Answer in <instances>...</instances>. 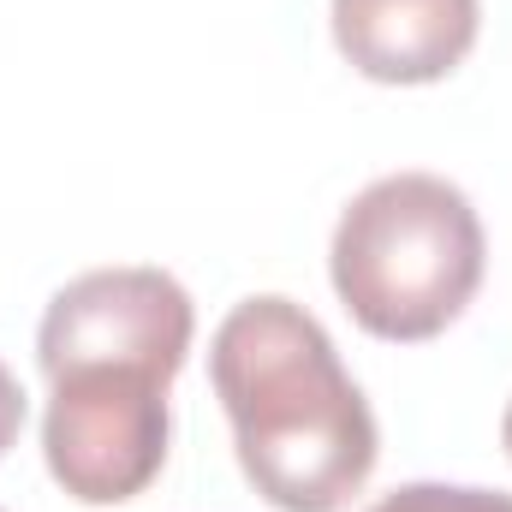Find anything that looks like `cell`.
<instances>
[{
    "mask_svg": "<svg viewBox=\"0 0 512 512\" xmlns=\"http://www.w3.org/2000/svg\"><path fill=\"white\" fill-rule=\"evenodd\" d=\"M501 447H507V459H512V399H507V417H501Z\"/></svg>",
    "mask_w": 512,
    "mask_h": 512,
    "instance_id": "8",
    "label": "cell"
},
{
    "mask_svg": "<svg viewBox=\"0 0 512 512\" xmlns=\"http://www.w3.org/2000/svg\"><path fill=\"white\" fill-rule=\"evenodd\" d=\"M167 387V376L137 364H78L48 376V477L84 507L137 501L167 465Z\"/></svg>",
    "mask_w": 512,
    "mask_h": 512,
    "instance_id": "3",
    "label": "cell"
},
{
    "mask_svg": "<svg viewBox=\"0 0 512 512\" xmlns=\"http://www.w3.org/2000/svg\"><path fill=\"white\" fill-rule=\"evenodd\" d=\"M18 429H24V387H18V376L0 364V459L12 453Z\"/></svg>",
    "mask_w": 512,
    "mask_h": 512,
    "instance_id": "7",
    "label": "cell"
},
{
    "mask_svg": "<svg viewBox=\"0 0 512 512\" xmlns=\"http://www.w3.org/2000/svg\"><path fill=\"white\" fill-rule=\"evenodd\" d=\"M209 382L233 423L239 471L280 512H340L376 471V411L346 376L328 328L262 292L209 340Z\"/></svg>",
    "mask_w": 512,
    "mask_h": 512,
    "instance_id": "1",
    "label": "cell"
},
{
    "mask_svg": "<svg viewBox=\"0 0 512 512\" xmlns=\"http://www.w3.org/2000/svg\"><path fill=\"white\" fill-rule=\"evenodd\" d=\"M191 334V292L167 268H90L48 298L36 328V364L42 376L78 364H137L173 382Z\"/></svg>",
    "mask_w": 512,
    "mask_h": 512,
    "instance_id": "4",
    "label": "cell"
},
{
    "mask_svg": "<svg viewBox=\"0 0 512 512\" xmlns=\"http://www.w3.org/2000/svg\"><path fill=\"white\" fill-rule=\"evenodd\" d=\"M489 268L471 197L441 173H387L364 185L328 245V274L352 322L376 340L417 346L465 316Z\"/></svg>",
    "mask_w": 512,
    "mask_h": 512,
    "instance_id": "2",
    "label": "cell"
},
{
    "mask_svg": "<svg viewBox=\"0 0 512 512\" xmlns=\"http://www.w3.org/2000/svg\"><path fill=\"white\" fill-rule=\"evenodd\" d=\"M370 512H512V495L501 489H459V483H405L382 495Z\"/></svg>",
    "mask_w": 512,
    "mask_h": 512,
    "instance_id": "6",
    "label": "cell"
},
{
    "mask_svg": "<svg viewBox=\"0 0 512 512\" xmlns=\"http://www.w3.org/2000/svg\"><path fill=\"white\" fill-rule=\"evenodd\" d=\"M340 54L376 84H441L483 30L477 0H334Z\"/></svg>",
    "mask_w": 512,
    "mask_h": 512,
    "instance_id": "5",
    "label": "cell"
}]
</instances>
